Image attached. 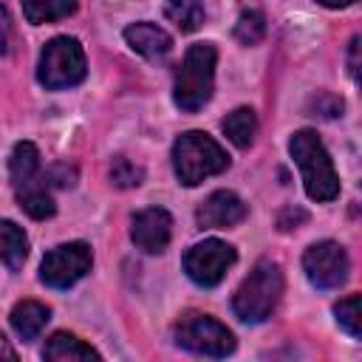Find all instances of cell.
<instances>
[{"mask_svg":"<svg viewBox=\"0 0 362 362\" xmlns=\"http://www.w3.org/2000/svg\"><path fill=\"white\" fill-rule=\"evenodd\" d=\"M221 127H223L226 139H229L235 147L246 150V147L252 144V139H255L257 116H255V110H252V107H235L232 113H226V119L221 122Z\"/></svg>","mask_w":362,"mask_h":362,"instance_id":"cell-17","label":"cell"},{"mask_svg":"<svg viewBox=\"0 0 362 362\" xmlns=\"http://www.w3.org/2000/svg\"><path fill=\"white\" fill-rule=\"evenodd\" d=\"M164 17L184 34L198 31L204 25V3L201 0H164Z\"/></svg>","mask_w":362,"mask_h":362,"instance_id":"cell-18","label":"cell"},{"mask_svg":"<svg viewBox=\"0 0 362 362\" xmlns=\"http://www.w3.org/2000/svg\"><path fill=\"white\" fill-rule=\"evenodd\" d=\"M93 266L90 246L82 240L54 246L42 263H40V280L51 288H71L76 280H82Z\"/></svg>","mask_w":362,"mask_h":362,"instance_id":"cell-8","label":"cell"},{"mask_svg":"<svg viewBox=\"0 0 362 362\" xmlns=\"http://www.w3.org/2000/svg\"><path fill=\"white\" fill-rule=\"evenodd\" d=\"M110 181L119 187V189H130V187H139L144 181V170L139 164H133L130 158L124 156H116L110 161Z\"/></svg>","mask_w":362,"mask_h":362,"instance_id":"cell-22","label":"cell"},{"mask_svg":"<svg viewBox=\"0 0 362 362\" xmlns=\"http://www.w3.org/2000/svg\"><path fill=\"white\" fill-rule=\"evenodd\" d=\"M226 167L229 156L209 133L189 130L181 133L173 144V170L184 187H198L204 178H212Z\"/></svg>","mask_w":362,"mask_h":362,"instance_id":"cell-5","label":"cell"},{"mask_svg":"<svg viewBox=\"0 0 362 362\" xmlns=\"http://www.w3.org/2000/svg\"><path fill=\"white\" fill-rule=\"evenodd\" d=\"M283 297V269L274 260H257L232 294V311L243 322H263Z\"/></svg>","mask_w":362,"mask_h":362,"instance_id":"cell-4","label":"cell"},{"mask_svg":"<svg viewBox=\"0 0 362 362\" xmlns=\"http://www.w3.org/2000/svg\"><path fill=\"white\" fill-rule=\"evenodd\" d=\"M303 272H305L311 286L328 291V288H339L348 280L351 260H348V252L337 240H320V243H311L305 249Z\"/></svg>","mask_w":362,"mask_h":362,"instance_id":"cell-10","label":"cell"},{"mask_svg":"<svg viewBox=\"0 0 362 362\" xmlns=\"http://www.w3.org/2000/svg\"><path fill=\"white\" fill-rule=\"evenodd\" d=\"M0 359H17V354H14V348L8 345V339L0 334Z\"/></svg>","mask_w":362,"mask_h":362,"instance_id":"cell-26","label":"cell"},{"mask_svg":"<svg viewBox=\"0 0 362 362\" xmlns=\"http://www.w3.org/2000/svg\"><path fill=\"white\" fill-rule=\"evenodd\" d=\"M51 320L48 305L37 303V300H23L11 308V328L17 331V337L23 342H31L40 337V331L45 328V322Z\"/></svg>","mask_w":362,"mask_h":362,"instance_id":"cell-14","label":"cell"},{"mask_svg":"<svg viewBox=\"0 0 362 362\" xmlns=\"http://www.w3.org/2000/svg\"><path fill=\"white\" fill-rule=\"evenodd\" d=\"M317 3H322L325 8H345V6H351L356 0H317Z\"/></svg>","mask_w":362,"mask_h":362,"instance_id":"cell-27","label":"cell"},{"mask_svg":"<svg viewBox=\"0 0 362 362\" xmlns=\"http://www.w3.org/2000/svg\"><path fill=\"white\" fill-rule=\"evenodd\" d=\"M235 260H238V255H235V249L229 243L209 238V240H201V243H195V246L187 249V255H184V272H187V277L195 286L215 288L226 277V269Z\"/></svg>","mask_w":362,"mask_h":362,"instance_id":"cell-9","label":"cell"},{"mask_svg":"<svg viewBox=\"0 0 362 362\" xmlns=\"http://www.w3.org/2000/svg\"><path fill=\"white\" fill-rule=\"evenodd\" d=\"M42 356L45 359H54V362H79V359H102V354L90 345H85L82 339H76L74 334H65V331H57L45 348H42Z\"/></svg>","mask_w":362,"mask_h":362,"instance_id":"cell-15","label":"cell"},{"mask_svg":"<svg viewBox=\"0 0 362 362\" xmlns=\"http://www.w3.org/2000/svg\"><path fill=\"white\" fill-rule=\"evenodd\" d=\"M173 337H175V342L181 348H187L192 354H201V356L221 359V356H229L235 351L232 331L223 322H218L215 317H209V314H195V311L184 314L175 322Z\"/></svg>","mask_w":362,"mask_h":362,"instance_id":"cell-7","label":"cell"},{"mask_svg":"<svg viewBox=\"0 0 362 362\" xmlns=\"http://www.w3.org/2000/svg\"><path fill=\"white\" fill-rule=\"evenodd\" d=\"M25 255H28L25 232L14 221L0 218V266H6L8 272H17L25 260Z\"/></svg>","mask_w":362,"mask_h":362,"instance_id":"cell-16","label":"cell"},{"mask_svg":"<svg viewBox=\"0 0 362 362\" xmlns=\"http://www.w3.org/2000/svg\"><path fill=\"white\" fill-rule=\"evenodd\" d=\"M20 3H23V14L31 25L54 23V20H62L76 11V0H20Z\"/></svg>","mask_w":362,"mask_h":362,"instance_id":"cell-19","label":"cell"},{"mask_svg":"<svg viewBox=\"0 0 362 362\" xmlns=\"http://www.w3.org/2000/svg\"><path fill=\"white\" fill-rule=\"evenodd\" d=\"M8 175H11L14 198L28 218L45 221L57 212V204L51 198V187H48L45 173L40 167V150L31 141L14 144V150L8 156Z\"/></svg>","mask_w":362,"mask_h":362,"instance_id":"cell-1","label":"cell"},{"mask_svg":"<svg viewBox=\"0 0 362 362\" xmlns=\"http://www.w3.org/2000/svg\"><path fill=\"white\" fill-rule=\"evenodd\" d=\"M334 314H337V325L345 331V334H351L354 339H359L362 337V317H359V294H351V297H345V300H339L337 305H334Z\"/></svg>","mask_w":362,"mask_h":362,"instance_id":"cell-21","label":"cell"},{"mask_svg":"<svg viewBox=\"0 0 362 362\" xmlns=\"http://www.w3.org/2000/svg\"><path fill=\"white\" fill-rule=\"evenodd\" d=\"M88 62L79 40L74 37H54L45 42L40 62H37V79L48 90H65L85 79Z\"/></svg>","mask_w":362,"mask_h":362,"instance_id":"cell-6","label":"cell"},{"mask_svg":"<svg viewBox=\"0 0 362 362\" xmlns=\"http://www.w3.org/2000/svg\"><path fill=\"white\" fill-rule=\"evenodd\" d=\"M215 62H218V48L212 42H195L187 48L173 76V99L181 110L195 113L212 99Z\"/></svg>","mask_w":362,"mask_h":362,"instance_id":"cell-2","label":"cell"},{"mask_svg":"<svg viewBox=\"0 0 362 362\" xmlns=\"http://www.w3.org/2000/svg\"><path fill=\"white\" fill-rule=\"evenodd\" d=\"M288 153L300 167L305 195L317 204H328L339 195V175L334 161L314 130H297L288 141Z\"/></svg>","mask_w":362,"mask_h":362,"instance_id":"cell-3","label":"cell"},{"mask_svg":"<svg viewBox=\"0 0 362 362\" xmlns=\"http://www.w3.org/2000/svg\"><path fill=\"white\" fill-rule=\"evenodd\" d=\"M348 71H351V79L356 82L359 79V37L351 40V48H348Z\"/></svg>","mask_w":362,"mask_h":362,"instance_id":"cell-25","label":"cell"},{"mask_svg":"<svg viewBox=\"0 0 362 362\" xmlns=\"http://www.w3.org/2000/svg\"><path fill=\"white\" fill-rule=\"evenodd\" d=\"M124 40L136 54H141L150 62H164L170 57V51H173V37L164 28H158L156 23H133V25H127L124 28Z\"/></svg>","mask_w":362,"mask_h":362,"instance_id":"cell-13","label":"cell"},{"mask_svg":"<svg viewBox=\"0 0 362 362\" xmlns=\"http://www.w3.org/2000/svg\"><path fill=\"white\" fill-rule=\"evenodd\" d=\"M263 37H266V17H263V11H257V8L240 11V17L235 23V40L240 45H257Z\"/></svg>","mask_w":362,"mask_h":362,"instance_id":"cell-20","label":"cell"},{"mask_svg":"<svg viewBox=\"0 0 362 362\" xmlns=\"http://www.w3.org/2000/svg\"><path fill=\"white\" fill-rule=\"evenodd\" d=\"M170 238H173V218L167 209L147 206L130 218V240L136 243V249L147 255H158L167 249Z\"/></svg>","mask_w":362,"mask_h":362,"instance_id":"cell-11","label":"cell"},{"mask_svg":"<svg viewBox=\"0 0 362 362\" xmlns=\"http://www.w3.org/2000/svg\"><path fill=\"white\" fill-rule=\"evenodd\" d=\"M11 48V14L6 6H0V54H8Z\"/></svg>","mask_w":362,"mask_h":362,"instance_id":"cell-24","label":"cell"},{"mask_svg":"<svg viewBox=\"0 0 362 362\" xmlns=\"http://www.w3.org/2000/svg\"><path fill=\"white\" fill-rule=\"evenodd\" d=\"M311 107L317 110V116L322 119H334V116H342V99L334 96V93H317V99L311 102Z\"/></svg>","mask_w":362,"mask_h":362,"instance_id":"cell-23","label":"cell"},{"mask_svg":"<svg viewBox=\"0 0 362 362\" xmlns=\"http://www.w3.org/2000/svg\"><path fill=\"white\" fill-rule=\"evenodd\" d=\"M249 215V206L243 204L240 195L232 189H215L198 209H195V223L198 229H229L238 226Z\"/></svg>","mask_w":362,"mask_h":362,"instance_id":"cell-12","label":"cell"}]
</instances>
